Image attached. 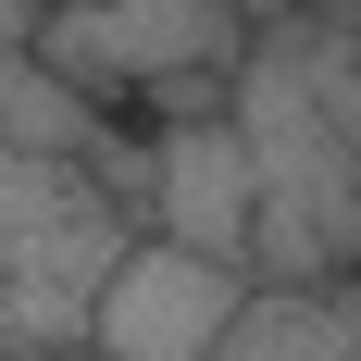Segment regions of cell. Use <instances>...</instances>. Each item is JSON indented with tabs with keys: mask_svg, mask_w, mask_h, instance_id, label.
<instances>
[{
	"mask_svg": "<svg viewBox=\"0 0 361 361\" xmlns=\"http://www.w3.org/2000/svg\"><path fill=\"white\" fill-rule=\"evenodd\" d=\"M299 13H336V25H361V0H299Z\"/></svg>",
	"mask_w": 361,
	"mask_h": 361,
	"instance_id": "cell-9",
	"label": "cell"
},
{
	"mask_svg": "<svg viewBox=\"0 0 361 361\" xmlns=\"http://www.w3.org/2000/svg\"><path fill=\"white\" fill-rule=\"evenodd\" d=\"M0 149H50V162H87L100 149V100H75L37 50H0Z\"/></svg>",
	"mask_w": 361,
	"mask_h": 361,
	"instance_id": "cell-6",
	"label": "cell"
},
{
	"mask_svg": "<svg viewBox=\"0 0 361 361\" xmlns=\"http://www.w3.org/2000/svg\"><path fill=\"white\" fill-rule=\"evenodd\" d=\"M0 361H13V349H0Z\"/></svg>",
	"mask_w": 361,
	"mask_h": 361,
	"instance_id": "cell-10",
	"label": "cell"
},
{
	"mask_svg": "<svg viewBox=\"0 0 361 361\" xmlns=\"http://www.w3.org/2000/svg\"><path fill=\"white\" fill-rule=\"evenodd\" d=\"M212 361H361V274H312V287H250V312L224 324Z\"/></svg>",
	"mask_w": 361,
	"mask_h": 361,
	"instance_id": "cell-5",
	"label": "cell"
},
{
	"mask_svg": "<svg viewBox=\"0 0 361 361\" xmlns=\"http://www.w3.org/2000/svg\"><path fill=\"white\" fill-rule=\"evenodd\" d=\"M37 13H50V0H0V50H25V37H37Z\"/></svg>",
	"mask_w": 361,
	"mask_h": 361,
	"instance_id": "cell-7",
	"label": "cell"
},
{
	"mask_svg": "<svg viewBox=\"0 0 361 361\" xmlns=\"http://www.w3.org/2000/svg\"><path fill=\"white\" fill-rule=\"evenodd\" d=\"M237 13H250V25H274V13H299V0H237Z\"/></svg>",
	"mask_w": 361,
	"mask_h": 361,
	"instance_id": "cell-8",
	"label": "cell"
},
{
	"mask_svg": "<svg viewBox=\"0 0 361 361\" xmlns=\"http://www.w3.org/2000/svg\"><path fill=\"white\" fill-rule=\"evenodd\" d=\"M250 262H212L187 250V237H125L112 250V274L87 287V361H212L224 324L250 312Z\"/></svg>",
	"mask_w": 361,
	"mask_h": 361,
	"instance_id": "cell-3",
	"label": "cell"
},
{
	"mask_svg": "<svg viewBox=\"0 0 361 361\" xmlns=\"http://www.w3.org/2000/svg\"><path fill=\"white\" fill-rule=\"evenodd\" d=\"M137 212H149V237H187V250H212V262H250V149H237L224 100L149 125V149H137Z\"/></svg>",
	"mask_w": 361,
	"mask_h": 361,
	"instance_id": "cell-4",
	"label": "cell"
},
{
	"mask_svg": "<svg viewBox=\"0 0 361 361\" xmlns=\"http://www.w3.org/2000/svg\"><path fill=\"white\" fill-rule=\"evenodd\" d=\"M224 125L250 149V274L262 287L361 274V25L336 13L250 25Z\"/></svg>",
	"mask_w": 361,
	"mask_h": 361,
	"instance_id": "cell-1",
	"label": "cell"
},
{
	"mask_svg": "<svg viewBox=\"0 0 361 361\" xmlns=\"http://www.w3.org/2000/svg\"><path fill=\"white\" fill-rule=\"evenodd\" d=\"M25 50L63 75L75 100H112V112H137V125H175V112L224 100V75L250 50V13H237V0H50Z\"/></svg>",
	"mask_w": 361,
	"mask_h": 361,
	"instance_id": "cell-2",
	"label": "cell"
}]
</instances>
